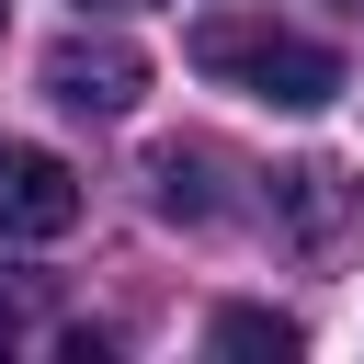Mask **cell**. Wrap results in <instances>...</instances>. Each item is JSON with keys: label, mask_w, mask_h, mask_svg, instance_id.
Returning a JSON list of instances; mask_svg holds the SVG:
<instances>
[{"label": "cell", "mask_w": 364, "mask_h": 364, "mask_svg": "<svg viewBox=\"0 0 364 364\" xmlns=\"http://www.w3.org/2000/svg\"><path fill=\"white\" fill-rule=\"evenodd\" d=\"M193 68L228 80V91H250V102H284V114H318V102L341 91V57H330V46H307V34H284V23H250V11L193 23Z\"/></svg>", "instance_id": "6da1fadb"}, {"label": "cell", "mask_w": 364, "mask_h": 364, "mask_svg": "<svg viewBox=\"0 0 364 364\" xmlns=\"http://www.w3.org/2000/svg\"><path fill=\"white\" fill-rule=\"evenodd\" d=\"M46 91H57L68 114H136V102H148V57H136L125 34H68V46L46 57Z\"/></svg>", "instance_id": "7a4b0ae2"}, {"label": "cell", "mask_w": 364, "mask_h": 364, "mask_svg": "<svg viewBox=\"0 0 364 364\" xmlns=\"http://www.w3.org/2000/svg\"><path fill=\"white\" fill-rule=\"evenodd\" d=\"M80 228V171L57 148H0V239H68Z\"/></svg>", "instance_id": "3957f363"}, {"label": "cell", "mask_w": 364, "mask_h": 364, "mask_svg": "<svg viewBox=\"0 0 364 364\" xmlns=\"http://www.w3.org/2000/svg\"><path fill=\"white\" fill-rule=\"evenodd\" d=\"M341 205H353V193H341V171H330V159L273 171V216H284V239H296V250H330V239H341Z\"/></svg>", "instance_id": "277c9868"}, {"label": "cell", "mask_w": 364, "mask_h": 364, "mask_svg": "<svg viewBox=\"0 0 364 364\" xmlns=\"http://www.w3.org/2000/svg\"><path fill=\"white\" fill-rule=\"evenodd\" d=\"M205 341H216V353H250V364H284V353H296V318H273V307H216Z\"/></svg>", "instance_id": "5b68a950"}, {"label": "cell", "mask_w": 364, "mask_h": 364, "mask_svg": "<svg viewBox=\"0 0 364 364\" xmlns=\"http://www.w3.org/2000/svg\"><path fill=\"white\" fill-rule=\"evenodd\" d=\"M148 193H159V216H182V228H205V216H216V193H205V159H193V148H159V159H148Z\"/></svg>", "instance_id": "8992f818"}, {"label": "cell", "mask_w": 364, "mask_h": 364, "mask_svg": "<svg viewBox=\"0 0 364 364\" xmlns=\"http://www.w3.org/2000/svg\"><path fill=\"white\" fill-rule=\"evenodd\" d=\"M91 11H136V0H91Z\"/></svg>", "instance_id": "52a82bcc"}, {"label": "cell", "mask_w": 364, "mask_h": 364, "mask_svg": "<svg viewBox=\"0 0 364 364\" xmlns=\"http://www.w3.org/2000/svg\"><path fill=\"white\" fill-rule=\"evenodd\" d=\"M0 330H11V296H0Z\"/></svg>", "instance_id": "ba28073f"}, {"label": "cell", "mask_w": 364, "mask_h": 364, "mask_svg": "<svg viewBox=\"0 0 364 364\" xmlns=\"http://www.w3.org/2000/svg\"><path fill=\"white\" fill-rule=\"evenodd\" d=\"M353 11H364V0H353Z\"/></svg>", "instance_id": "9c48e42d"}]
</instances>
